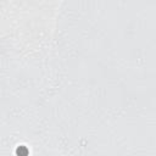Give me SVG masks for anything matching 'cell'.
<instances>
[{
  "mask_svg": "<svg viewBox=\"0 0 156 156\" xmlns=\"http://www.w3.org/2000/svg\"><path fill=\"white\" fill-rule=\"evenodd\" d=\"M16 155L17 156H28V149L26 146L21 145L16 149Z\"/></svg>",
  "mask_w": 156,
  "mask_h": 156,
  "instance_id": "1",
  "label": "cell"
}]
</instances>
